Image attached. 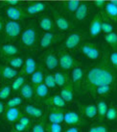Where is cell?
Masks as SVG:
<instances>
[{
	"label": "cell",
	"instance_id": "obj_1",
	"mask_svg": "<svg viewBox=\"0 0 117 132\" xmlns=\"http://www.w3.org/2000/svg\"><path fill=\"white\" fill-rule=\"evenodd\" d=\"M117 84V72L114 70L109 58V52L103 53L102 57L96 61L94 65L84 70V80L83 92L90 95L98 86Z\"/></svg>",
	"mask_w": 117,
	"mask_h": 132
},
{
	"label": "cell",
	"instance_id": "obj_2",
	"mask_svg": "<svg viewBox=\"0 0 117 132\" xmlns=\"http://www.w3.org/2000/svg\"><path fill=\"white\" fill-rule=\"evenodd\" d=\"M19 43L22 47L30 51L37 47L38 44V36L36 27L34 25H29L24 30H22L19 36Z\"/></svg>",
	"mask_w": 117,
	"mask_h": 132
},
{
	"label": "cell",
	"instance_id": "obj_3",
	"mask_svg": "<svg viewBox=\"0 0 117 132\" xmlns=\"http://www.w3.org/2000/svg\"><path fill=\"white\" fill-rule=\"evenodd\" d=\"M79 51L82 55L84 56L87 60L96 62L102 57L103 52L101 51L98 44H94L92 42H83L79 46Z\"/></svg>",
	"mask_w": 117,
	"mask_h": 132
},
{
	"label": "cell",
	"instance_id": "obj_4",
	"mask_svg": "<svg viewBox=\"0 0 117 132\" xmlns=\"http://www.w3.org/2000/svg\"><path fill=\"white\" fill-rule=\"evenodd\" d=\"M22 32V26L19 21L8 19L4 23L3 34L6 42H14L19 38Z\"/></svg>",
	"mask_w": 117,
	"mask_h": 132
},
{
	"label": "cell",
	"instance_id": "obj_5",
	"mask_svg": "<svg viewBox=\"0 0 117 132\" xmlns=\"http://www.w3.org/2000/svg\"><path fill=\"white\" fill-rule=\"evenodd\" d=\"M84 80V70L79 63H76V65L72 68V70L69 71V81L72 83L75 90V93L80 94L83 92V84Z\"/></svg>",
	"mask_w": 117,
	"mask_h": 132
},
{
	"label": "cell",
	"instance_id": "obj_6",
	"mask_svg": "<svg viewBox=\"0 0 117 132\" xmlns=\"http://www.w3.org/2000/svg\"><path fill=\"white\" fill-rule=\"evenodd\" d=\"M88 123L79 111L74 110H66L64 113V119H63V125L64 126H84Z\"/></svg>",
	"mask_w": 117,
	"mask_h": 132
},
{
	"label": "cell",
	"instance_id": "obj_7",
	"mask_svg": "<svg viewBox=\"0 0 117 132\" xmlns=\"http://www.w3.org/2000/svg\"><path fill=\"white\" fill-rule=\"evenodd\" d=\"M58 57H59V68L62 70L69 72L72 70L75 65H76V60L74 57L70 54L68 50H66L64 48L60 49L58 52Z\"/></svg>",
	"mask_w": 117,
	"mask_h": 132
},
{
	"label": "cell",
	"instance_id": "obj_8",
	"mask_svg": "<svg viewBox=\"0 0 117 132\" xmlns=\"http://www.w3.org/2000/svg\"><path fill=\"white\" fill-rule=\"evenodd\" d=\"M84 37L80 32H72L69 35H67L64 39V42L62 44V47L66 50H74L80 46V44L83 43Z\"/></svg>",
	"mask_w": 117,
	"mask_h": 132
},
{
	"label": "cell",
	"instance_id": "obj_9",
	"mask_svg": "<svg viewBox=\"0 0 117 132\" xmlns=\"http://www.w3.org/2000/svg\"><path fill=\"white\" fill-rule=\"evenodd\" d=\"M44 68L49 71H56L59 69V57L58 53L52 49H47L43 55Z\"/></svg>",
	"mask_w": 117,
	"mask_h": 132
},
{
	"label": "cell",
	"instance_id": "obj_10",
	"mask_svg": "<svg viewBox=\"0 0 117 132\" xmlns=\"http://www.w3.org/2000/svg\"><path fill=\"white\" fill-rule=\"evenodd\" d=\"M19 52H20L19 47L15 44H13L12 42H5L0 45V57L4 61L19 55Z\"/></svg>",
	"mask_w": 117,
	"mask_h": 132
},
{
	"label": "cell",
	"instance_id": "obj_11",
	"mask_svg": "<svg viewBox=\"0 0 117 132\" xmlns=\"http://www.w3.org/2000/svg\"><path fill=\"white\" fill-rule=\"evenodd\" d=\"M79 112L88 121H96L97 117V107L95 103H79Z\"/></svg>",
	"mask_w": 117,
	"mask_h": 132
},
{
	"label": "cell",
	"instance_id": "obj_12",
	"mask_svg": "<svg viewBox=\"0 0 117 132\" xmlns=\"http://www.w3.org/2000/svg\"><path fill=\"white\" fill-rule=\"evenodd\" d=\"M52 15H53V19H54L56 29H58L61 32H65V31H68L69 29H71L72 24L66 16L61 15L55 9L52 12Z\"/></svg>",
	"mask_w": 117,
	"mask_h": 132
},
{
	"label": "cell",
	"instance_id": "obj_13",
	"mask_svg": "<svg viewBox=\"0 0 117 132\" xmlns=\"http://www.w3.org/2000/svg\"><path fill=\"white\" fill-rule=\"evenodd\" d=\"M5 14L7 15V18L12 20H15V21H19L22 19H27L29 15L26 14L23 8L20 6H8L6 5V9H5Z\"/></svg>",
	"mask_w": 117,
	"mask_h": 132
},
{
	"label": "cell",
	"instance_id": "obj_14",
	"mask_svg": "<svg viewBox=\"0 0 117 132\" xmlns=\"http://www.w3.org/2000/svg\"><path fill=\"white\" fill-rule=\"evenodd\" d=\"M23 115L22 107H12V108H6V110L3 114V120L8 125H14L17 122L19 118Z\"/></svg>",
	"mask_w": 117,
	"mask_h": 132
},
{
	"label": "cell",
	"instance_id": "obj_15",
	"mask_svg": "<svg viewBox=\"0 0 117 132\" xmlns=\"http://www.w3.org/2000/svg\"><path fill=\"white\" fill-rule=\"evenodd\" d=\"M23 114L27 115L28 117L33 119L34 121H37L45 114V109L42 107H38L34 105L32 103H26L22 106Z\"/></svg>",
	"mask_w": 117,
	"mask_h": 132
},
{
	"label": "cell",
	"instance_id": "obj_16",
	"mask_svg": "<svg viewBox=\"0 0 117 132\" xmlns=\"http://www.w3.org/2000/svg\"><path fill=\"white\" fill-rule=\"evenodd\" d=\"M59 36L55 32H44L38 39V46L41 50H47L55 44Z\"/></svg>",
	"mask_w": 117,
	"mask_h": 132
},
{
	"label": "cell",
	"instance_id": "obj_17",
	"mask_svg": "<svg viewBox=\"0 0 117 132\" xmlns=\"http://www.w3.org/2000/svg\"><path fill=\"white\" fill-rule=\"evenodd\" d=\"M102 22H103V15L102 14H96L93 19L90 21L89 24V28H88V32L90 37L97 38L99 37L101 33H102Z\"/></svg>",
	"mask_w": 117,
	"mask_h": 132
},
{
	"label": "cell",
	"instance_id": "obj_18",
	"mask_svg": "<svg viewBox=\"0 0 117 132\" xmlns=\"http://www.w3.org/2000/svg\"><path fill=\"white\" fill-rule=\"evenodd\" d=\"M66 109H59V108H50L47 107V121L53 123H62L63 125L64 113Z\"/></svg>",
	"mask_w": 117,
	"mask_h": 132
},
{
	"label": "cell",
	"instance_id": "obj_19",
	"mask_svg": "<svg viewBox=\"0 0 117 132\" xmlns=\"http://www.w3.org/2000/svg\"><path fill=\"white\" fill-rule=\"evenodd\" d=\"M37 68H38V64L37 60L33 56H28L25 58L24 65L20 70V73L24 74L25 76H31L37 70Z\"/></svg>",
	"mask_w": 117,
	"mask_h": 132
},
{
	"label": "cell",
	"instance_id": "obj_20",
	"mask_svg": "<svg viewBox=\"0 0 117 132\" xmlns=\"http://www.w3.org/2000/svg\"><path fill=\"white\" fill-rule=\"evenodd\" d=\"M113 85H102V86H98L97 88H95L92 93L90 94L92 97H94L95 99H100L104 98L106 99L110 94L114 91Z\"/></svg>",
	"mask_w": 117,
	"mask_h": 132
},
{
	"label": "cell",
	"instance_id": "obj_21",
	"mask_svg": "<svg viewBox=\"0 0 117 132\" xmlns=\"http://www.w3.org/2000/svg\"><path fill=\"white\" fill-rule=\"evenodd\" d=\"M45 104L47 107L50 108H59V109H66L67 103L63 100L60 94H56L51 96H48L47 98L44 100Z\"/></svg>",
	"mask_w": 117,
	"mask_h": 132
},
{
	"label": "cell",
	"instance_id": "obj_22",
	"mask_svg": "<svg viewBox=\"0 0 117 132\" xmlns=\"http://www.w3.org/2000/svg\"><path fill=\"white\" fill-rule=\"evenodd\" d=\"M46 9H47V4L44 3V2H34V3H30L23 8L24 12L29 16L30 15H35L41 14Z\"/></svg>",
	"mask_w": 117,
	"mask_h": 132
},
{
	"label": "cell",
	"instance_id": "obj_23",
	"mask_svg": "<svg viewBox=\"0 0 117 132\" xmlns=\"http://www.w3.org/2000/svg\"><path fill=\"white\" fill-rule=\"evenodd\" d=\"M60 95L62 96L63 100L65 101L67 104L74 102V99H75V90L71 82H68L67 84H65L63 87L61 88L60 91Z\"/></svg>",
	"mask_w": 117,
	"mask_h": 132
},
{
	"label": "cell",
	"instance_id": "obj_24",
	"mask_svg": "<svg viewBox=\"0 0 117 132\" xmlns=\"http://www.w3.org/2000/svg\"><path fill=\"white\" fill-rule=\"evenodd\" d=\"M101 14L103 16H105L111 21L117 22V5H115L112 1L106 2Z\"/></svg>",
	"mask_w": 117,
	"mask_h": 132
},
{
	"label": "cell",
	"instance_id": "obj_25",
	"mask_svg": "<svg viewBox=\"0 0 117 132\" xmlns=\"http://www.w3.org/2000/svg\"><path fill=\"white\" fill-rule=\"evenodd\" d=\"M19 74L18 70L8 66L0 64V75L4 81H13Z\"/></svg>",
	"mask_w": 117,
	"mask_h": 132
},
{
	"label": "cell",
	"instance_id": "obj_26",
	"mask_svg": "<svg viewBox=\"0 0 117 132\" xmlns=\"http://www.w3.org/2000/svg\"><path fill=\"white\" fill-rule=\"evenodd\" d=\"M18 93L19 95L24 100L32 101L33 99H35V85L32 84L31 82L26 81V83L22 86Z\"/></svg>",
	"mask_w": 117,
	"mask_h": 132
},
{
	"label": "cell",
	"instance_id": "obj_27",
	"mask_svg": "<svg viewBox=\"0 0 117 132\" xmlns=\"http://www.w3.org/2000/svg\"><path fill=\"white\" fill-rule=\"evenodd\" d=\"M96 107H97V117L96 121L99 122H104L106 120V114L109 108V104L104 98L96 99Z\"/></svg>",
	"mask_w": 117,
	"mask_h": 132
},
{
	"label": "cell",
	"instance_id": "obj_28",
	"mask_svg": "<svg viewBox=\"0 0 117 132\" xmlns=\"http://www.w3.org/2000/svg\"><path fill=\"white\" fill-rule=\"evenodd\" d=\"M38 25L40 29H42L45 32H55L56 30L54 19L50 15H41L38 19Z\"/></svg>",
	"mask_w": 117,
	"mask_h": 132
},
{
	"label": "cell",
	"instance_id": "obj_29",
	"mask_svg": "<svg viewBox=\"0 0 117 132\" xmlns=\"http://www.w3.org/2000/svg\"><path fill=\"white\" fill-rule=\"evenodd\" d=\"M90 5L86 2H82L80 3L78 9L74 13V18L77 21H83L87 18L88 13H89Z\"/></svg>",
	"mask_w": 117,
	"mask_h": 132
},
{
	"label": "cell",
	"instance_id": "obj_30",
	"mask_svg": "<svg viewBox=\"0 0 117 132\" xmlns=\"http://www.w3.org/2000/svg\"><path fill=\"white\" fill-rule=\"evenodd\" d=\"M50 90L44 83L35 85V99L37 100H45L49 96Z\"/></svg>",
	"mask_w": 117,
	"mask_h": 132
},
{
	"label": "cell",
	"instance_id": "obj_31",
	"mask_svg": "<svg viewBox=\"0 0 117 132\" xmlns=\"http://www.w3.org/2000/svg\"><path fill=\"white\" fill-rule=\"evenodd\" d=\"M54 76H55V81L57 87L62 88L65 84L69 82V72L64 71V70H56L53 72Z\"/></svg>",
	"mask_w": 117,
	"mask_h": 132
},
{
	"label": "cell",
	"instance_id": "obj_32",
	"mask_svg": "<svg viewBox=\"0 0 117 132\" xmlns=\"http://www.w3.org/2000/svg\"><path fill=\"white\" fill-rule=\"evenodd\" d=\"M46 123H47V113L45 111L42 117L34 121L30 132H46Z\"/></svg>",
	"mask_w": 117,
	"mask_h": 132
},
{
	"label": "cell",
	"instance_id": "obj_33",
	"mask_svg": "<svg viewBox=\"0 0 117 132\" xmlns=\"http://www.w3.org/2000/svg\"><path fill=\"white\" fill-rule=\"evenodd\" d=\"M43 65H38V68L37 69V70L34 72L31 76H30V82L34 85H37L40 83H43L44 76H45V70H44Z\"/></svg>",
	"mask_w": 117,
	"mask_h": 132
},
{
	"label": "cell",
	"instance_id": "obj_34",
	"mask_svg": "<svg viewBox=\"0 0 117 132\" xmlns=\"http://www.w3.org/2000/svg\"><path fill=\"white\" fill-rule=\"evenodd\" d=\"M24 61H25V58L22 57L20 55H16L15 57H12V58L8 59L5 61V64L8 65V66L14 68L15 70H21L23 65H24Z\"/></svg>",
	"mask_w": 117,
	"mask_h": 132
},
{
	"label": "cell",
	"instance_id": "obj_35",
	"mask_svg": "<svg viewBox=\"0 0 117 132\" xmlns=\"http://www.w3.org/2000/svg\"><path fill=\"white\" fill-rule=\"evenodd\" d=\"M26 77L24 74H21L20 72H19V74L17 75V76L15 77L14 80L12 81V89H13V92L15 93H17L19 92V90L21 89V87L23 86V85L26 83Z\"/></svg>",
	"mask_w": 117,
	"mask_h": 132
},
{
	"label": "cell",
	"instance_id": "obj_36",
	"mask_svg": "<svg viewBox=\"0 0 117 132\" xmlns=\"http://www.w3.org/2000/svg\"><path fill=\"white\" fill-rule=\"evenodd\" d=\"M24 104V99L20 95H15L13 97L8 98L5 101L6 108H12V107H22Z\"/></svg>",
	"mask_w": 117,
	"mask_h": 132
},
{
	"label": "cell",
	"instance_id": "obj_37",
	"mask_svg": "<svg viewBox=\"0 0 117 132\" xmlns=\"http://www.w3.org/2000/svg\"><path fill=\"white\" fill-rule=\"evenodd\" d=\"M13 93L11 84H4L0 87V100L6 101L8 98L11 97V95Z\"/></svg>",
	"mask_w": 117,
	"mask_h": 132
},
{
	"label": "cell",
	"instance_id": "obj_38",
	"mask_svg": "<svg viewBox=\"0 0 117 132\" xmlns=\"http://www.w3.org/2000/svg\"><path fill=\"white\" fill-rule=\"evenodd\" d=\"M104 40L109 44L111 49H117V33L116 32H111V33L104 35Z\"/></svg>",
	"mask_w": 117,
	"mask_h": 132
},
{
	"label": "cell",
	"instance_id": "obj_39",
	"mask_svg": "<svg viewBox=\"0 0 117 132\" xmlns=\"http://www.w3.org/2000/svg\"><path fill=\"white\" fill-rule=\"evenodd\" d=\"M117 121V106L111 104L109 105L108 111L106 114V120L105 121L108 122H113V121Z\"/></svg>",
	"mask_w": 117,
	"mask_h": 132
},
{
	"label": "cell",
	"instance_id": "obj_40",
	"mask_svg": "<svg viewBox=\"0 0 117 132\" xmlns=\"http://www.w3.org/2000/svg\"><path fill=\"white\" fill-rule=\"evenodd\" d=\"M87 132H110V130L106 123L96 121L95 123H92L89 126Z\"/></svg>",
	"mask_w": 117,
	"mask_h": 132
},
{
	"label": "cell",
	"instance_id": "obj_41",
	"mask_svg": "<svg viewBox=\"0 0 117 132\" xmlns=\"http://www.w3.org/2000/svg\"><path fill=\"white\" fill-rule=\"evenodd\" d=\"M43 83L47 86V88L49 89V90H55V89L57 88V84H56V81H55V76H54V73H53V72H47V73H45Z\"/></svg>",
	"mask_w": 117,
	"mask_h": 132
},
{
	"label": "cell",
	"instance_id": "obj_42",
	"mask_svg": "<svg viewBox=\"0 0 117 132\" xmlns=\"http://www.w3.org/2000/svg\"><path fill=\"white\" fill-rule=\"evenodd\" d=\"M81 2L79 1H67L65 3H63V9L65 10L67 13H69V14H74L76 10L78 9L79 7V5H80Z\"/></svg>",
	"mask_w": 117,
	"mask_h": 132
},
{
	"label": "cell",
	"instance_id": "obj_43",
	"mask_svg": "<svg viewBox=\"0 0 117 132\" xmlns=\"http://www.w3.org/2000/svg\"><path fill=\"white\" fill-rule=\"evenodd\" d=\"M64 125L62 123H53L47 121L46 123V132H63Z\"/></svg>",
	"mask_w": 117,
	"mask_h": 132
},
{
	"label": "cell",
	"instance_id": "obj_44",
	"mask_svg": "<svg viewBox=\"0 0 117 132\" xmlns=\"http://www.w3.org/2000/svg\"><path fill=\"white\" fill-rule=\"evenodd\" d=\"M114 30V27L113 25L110 23L106 18L105 16H103V22H102V33L104 35H106V34H109V33H111V32H113Z\"/></svg>",
	"mask_w": 117,
	"mask_h": 132
},
{
	"label": "cell",
	"instance_id": "obj_45",
	"mask_svg": "<svg viewBox=\"0 0 117 132\" xmlns=\"http://www.w3.org/2000/svg\"><path fill=\"white\" fill-rule=\"evenodd\" d=\"M34 120L33 119H31L30 117H28L27 115H25V114H23L21 117L19 118L18 120V122H20V123H22V125L25 126L26 128L28 129L30 131V129H31V127H32V125H33L34 123Z\"/></svg>",
	"mask_w": 117,
	"mask_h": 132
},
{
	"label": "cell",
	"instance_id": "obj_46",
	"mask_svg": "<svg viewBox=\"0 0 117 132\" xmlns=\"http://www.w3.org/2000/svg\"><path fill=\"white\" fill-rule=\"evenodd\" d=\"M109 58L111 66L117 72V49H111L109 52Z\"/></svg>",
	"mask_w": 117,
	"mask_h": 132
},
{
	"label": "cell",
	"instance_id": "obj_47",
	"mask_svg": "<svg viewBox=\"0 0 117 132\" xmlns=\"http://www.w3.org/2000/svg\"><path fill=\"white\" fill-rule=\"evenodd\" d=\"M12 127L14 129H15V130H17V131H21V132H28L29 130L26 128L24 125H22V123H20V122H15V123H14V125H12Z\"/></svg>",
	"mask_w": 117,
	"mask_h": 132
},
{
	"label": "cell",
	"instance_id": "obj_48",
	"mask_svg": "<svg viewBox=\"0 0 117 132\" xmlns=\"http://www.w3.org/2000/svg\"><path fill=\"white\" fill-rule=\"evenodd\" d=\"M83 128L80 126H65L63 132H82Z\"/></svg>",
	"mask_w": 117,
	"mask_h": 132
},
{
	"label": "cell",
	"instance_id": "obj_49",
	"mask_svg": "<svg viewBox=\"0 0 117 132\" xmlns=\"http://www.w3.org/2000/svg\"><path fill=\"white\" fill-rule=\"evenodd\" d=\"M105 1H103V0H97L94 2V6H95L97 9L99 10H103V8L105 7Z\"/></svg>",
	"mask_w": 117,
	"mask_h": 132
},
{
	"label": "cell",
	"instance_id": "obj_50",
	"mask_svg": "<svg viewBox=\"0 0 117 132\" xmlns=\"http://www.w3.org/2000/svg\"><path fill=\"white\" fill-rule=\"evenodd\" d=\"M5 5H8V6H18L19 1L18 0H8L7 2H5Z\"/></svg>",
	"mask_w": 117,
	"mask_h": 132
},
{
	"label": "cell",
	"instance_id": "obj_51",
	"mask_svg": "<svg viewBox=\"0 0 117 132\" xmlns=\"http://www.w3.org/2000/svg\"><path fill=\"white\" fill-rule=\"evenodd\" d=\"M6 110V105H5V101L0 100V117L3 116L4 112Z\"/></svg>",
	"mask_w": 117,
	"mask_h": 132
},
{
	"label": "cell",
	"instance_id": "obj_52",
	"mask_svg": "<svg viewBox=\"0 0 117 132\" xmlns=\"http://www.w3.org/2000/svg\"><path fill=\"white\" fill-rule=\"evenodd\" d=\"M4 20L2 18H0V34L3 32V29H4Z\"/></svg>",
	"mask_w": 117,
	"mask_h": 132
},
{
	"label": "cell",
	"instance_id": "obj_53",
	"mask_svg": "<svg viewBox=\"0 0 117 132\" xmlns=\"http://www.w3.org/2000/svg\"><path fill=\"white\" fill-rule=\"evenodd\" d=\"M10 132H21V131H17V130H15V129H14L13 127H12L11 130H10Z\"/></svg>",
	"mask_w": 117,
	"mask_h": 132
},
{
	"label": "cell",
	"instance_id": "obj_54",
	"mask_svg": "<svg viewBox=\"0 0 117 132\" xmlns=\"http://www.w3.org/2000/svg\"><path fill=\"white\" fill-rule=\"evenodd\" d=\"M2 81H3V79H2V77H1V75H0V87L2 86Z\"/></svg>",
	"mask_w": 117,
	"mask_h": 132
},
{
	"label": "cell",
	"instance_id": "obj_55",
	"mask_svg": "<svg viewBox=\"0 0 117 132\" xmlns=\"http://www.w3.org/2000/svg\"><path fill=\"white\" fill-rule=\"evenodd\" d=\"M110 132H117V127H114L112 130H110Z\"/></svg>",
	"mask_w": 117,
	"mask_h": 132
},
{
	"label": "cell",
	"instance_id": "obj_56",
	"mask_svg": "<svg viewBox=\"0 0 117 132\" xmlns=\"http://www.w3.org/2000/svg\"><path fill=\"white\" fill-rule=\"evenodd\" d=\"M116 127H117V125H116Z\"/></svg>",
	"mask_w": 117,
	"mask_h": 132
},
{
	"label": "cell",
	"instance_id": "obj_57",
	"mask_svg": "<svg viewBox=\"0 0 117 132\" xmlns=\"http://www.w3.org/2000/svg\"><path fill=\"white\" fill-rule=\"evenodd\" d=\"M116 33H117V32H116Z\"/></svg>",
	"mask_w": 117,
	"mask_h": 132
}]
</instances>
